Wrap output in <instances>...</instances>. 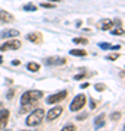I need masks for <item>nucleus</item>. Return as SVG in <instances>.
<instances>
[{
  "instance_id": "f257e3e1",
  "label": "nucleus",
  "mask_w": 125,
  "mask_h": 131,
  "mask_svg": "<svg viewBox=\"0 0 125 131\" xmlns=\"http://www.w3.org/2000/svg\"><path fill=\"white\" fill-rule=\"evenodd\" d=\"M42 98V92L41 90H28V92H25L22 95V98H20V103H22V109L20 111H25V109H29V108H32L37 105V102L39 99Z\"/></svg>"
},
{
  "instance_id": "f03ea898",
  "label": "nucleus",
  "mask_w": 125,
  "mask_h": 131,
  "mask_svg": "<svg viewBox=\"0 0 125 131\" xmlns=\"http://www.w3.org/2000/svg\"><path fill=\"white\" fill-rule=\"evenodd\" d=\"M42 118H44V109L42 108H38V109H33L32 112L28 115L26 118V125L28 127H37L41 124Z\"/></svg>"
},
{
  "instance_id": "7ed1b4c3",
  "label": "nucleus",
  "mask_w": 125,
  "mask_h": 131,
  "mask_svg": "<svg viewBox=\"0 0 125 131\" xmlns=\"http://www.w3.org/2000/svg\"><path fill=\"white\" fill-rule=\"evenodd\" d=\"M86 101H87L86 95H77V96L73 99V102L70 103V111H71V112H77V111H80V109L86 105Z\"/></svg>"
},
{
  "instance_id": "20e7f679",
  "label": "nucleus",
  "mask_w": 125,
  "mask_h": 131,
  "mask_svg": "<svg viewBox=\"0 0 125 131\" xmlns=\"http://www.w3.org/2000/svg\"><path fill=\"white\" fill-rule=\"evenodd\" d=\"M65 96H67V90H61L58 93H54V95H51V96H48V98H47V103H48V105H54V103L61 102L63 99H65Z\"/></svg>"
},
{
  "instance_id": "39448f33",
  "label": "nucleus",
  "mask_w": 125,
  "mask_h": 131,
  "mask_svg": "<svg viewBox=\"0 0 125 131\" xmlns=\"http://www.w3.org/2000/svg\"><path fill=\"white\" fill-rule=\"evenodd\" d=\"M20 41L19 39H10V41L5 42L3 45H0V51H7V50H19L20 48Z\"/></svg>"
},
{
  "instance_id": "423d86ee",
  "label": "nucleus",
  "mask_w": 125,
  "mask_h": 131,
  "mask_svg": "<svg viewBox=\"0 0 125 131\" xmlns=\"http://www.w3.org/2000/svg\"><path fill=\"white\" fill-rule=\"evenodd\" d=\"M63 114V106H54L51 108L50 111H48V114H47V121H54L55 118H58Z\"/></svg>"
},
{
  "instance_id": "0eeeda50",
  "label": "nucleus",
  "mask_w": 125,
  "mask_h": 131,
  "mask_svg": "<svg viewBox=\"0 0 125 131\" xmlns=\"http://www.w3.org/2000/svg\"><path fill=\"white\" fill-rule=\"evenodd\" d=\"M44 64H47V66H61V64H65V58H63V57H50V58H45V60H44Z\"/></svg>"
},
{
  "instance_id": "6e6552de",
  "label": "nucleus",
  "mask_w": 125,
  "mask_h": 131,
  "mask_svg": "<svg viewBox=\"0 0 125 131\" xmlns=\"http://www.w3.org/2000/svg\"><path fill=\"white\" fill-rule=\"evenodd\" d=\"M15 20V16L9 12H6V10H0V22H3V24H10V22H13Z\"/></svg>"
},
{
  "instance_id": "1a4fd4ad",
  "label": "nucleus",
  "mask_w": 125,
  "mask_h": 131,
  "mask_svg": "<svg viewBox=\"0 0 125 131\" xmlns=\"http://www.w3.org/2000/svg\"><path fill=\"white\" fill-rule=\"evenodd\" d=\"M7 121H9V111L7 109L0 111V130H3L7 125Z\"/></svg>"
},
{
  "instance_id": "9d476101",
  "label": "nucleus",
  "mask_w": 125,
  "mask_h": 131,
  "mask_svg": "<svg viewBox=\"0 0 125 131\" xmlns=\"http://www.w3.org/2000/svg\"><path fill=\"white\" fill-rule=\"evenodd\" d=\"M112 26H113V22L111 19H102L99 22V29L100 31H109V29H112Z\"/></svg>"
},
{
  "instance_id": "9b49d317",
  "label": "nucleus",
  "mask_w": 125,
  "mask_h": 131,
  "mask_svg": "<svg viewBox=\"0 0 125 131\" xmlns=\"http://www.w3.org/2000/svg\"><path fill=\"white\" fill-rule=\"evenodd\" d=\"M2 38H10V37H19V31L18 29H5L0 32Z\"/></svg>"
},
{
  "instance_id": "f8f14e48",
  "label": "nucleus",
  "mask_w": 125,
  "mask_h": 131,
  "mask_svg": "<svg viewBox=\"0 0 125 131\" xmlns=\"http://www.w3.org/2000/svg\"><path fill=\"white\" fill-rule=\"evenodd\" d=\"M26 39H28V41H31V42H35V44H38V42H41V41H42L41 34H38V32L28 34V35H26Z\"/></svg>"
},
{
  "instance_id": "ddd939ff",
  "label": "nucleus",
  "mask_w": 125,
  "mask_h": 131,
  "mask_svg": "<svg viewBox=\"0 0 125 131\" xmlns=\"http://www.w3.org/2000/svg\"><path fill=\"white\" fill-rule=\"evenodd\" d=\"M105 114H100V115H97L96 118H95V128H102L103 125H105Z\"/></svg>"
},
{
  "instance_id": "4468645a",
  "label": "nucleus",
  "mask_w": 125,
  "mask_h": 131,
  "mask_svg": "<svg viewBox=\"0 0 125 131\" xmlns=\"http://www.w3.org/2000/svg\"><path fill=\"white\" fill-rule=\"evenodd\" d=\"M26 67H28L29 71H38L39 69H41V66L38 64V63H28V66H26Z\"/></svg>"
},
{
  "instance_id": "2eb2a0df",
  "label": "nucleus",
  "mask_w": 125,
  "mask_h": 131,
  "mask_svg": "<svg viewBox=\"0 0 125 131\" xmlns=\"http://www.w3.org/2000/svg\"><path fill=\"white\" fill-rule=\"evenodd\" d=\"M70 54H71V56L84 57V56H86V51H84V50H71V51H70Z\"/></svg>"
},
{
  "instance_id": "dca6fc26",
  "label": "nucleus",
  "mask_w": 125,
  "mask_h": 131,
  "mask_svg": "<svg viewBox=\"0 0 125 131\" xmlns=\"http://www.w3.org/2000/svg\"><path fill=\"white\" fill-rule=\"evenodd\" d=\"M99 48H102V50H111L112 45L109 42H99Z\"/></svg>"
},
{
  "instance_id": "f3484780",
  "label": "nucleus",
  "mask_w": 125,
  "mask_h": 131,
  "mask_svg": "<svg viewBox=\"0 0 125 131\" xmlns=\"http://www.w3.org/2000/svg\"><path fill=\"white\" fill-rule=\"evenodd\" d=\"M73 42L74 44H84V45H86V44H87V39H86V38H74Z\"/></svg>"
},
{
  "instance_id": "a211bd4d",
  "label": "nucleus",
  "mask_w": 125,
  "mask_h": 131,
  "mask_svg": "<svg viewBox=\"0 0 125 131\" xmlns=\"http://www.w3.org/2000/svg\"><path fill=\"white\" fill-rule=\"evenodd\" d=\"M23 9L26 10V12H35V10H37V6H33V5H26V6H23Z\"/></svg>"
},
{
  "instance_id": "6ab92c4d",
  "label": "nucleus",
  "mask_w": 125,
  "mask_h": 131,
  "mask_svg": "<svg viewBox=\"0 0 125 131\" xmlns=\"http://www.w3.org/2000/svg\"><path fill=\"white\" fill-rule=\"evenodd\" d=\"M112 35H124V29L121 28H118V29H113V31H112Z\"/></svg>"
},
{
  "instance_id": "aec40b11",
  "label": "nucleus",
  "mask_w": 125,
  "mask_h": 131,
  "mask_svg": "<svg viewBox=\"0 0 125 131\" xmlns=\"http://www.w3.org/2000/svg\"><path fill=\"white\" fill-rule=\"evenodd\" d=\"M95 89H96V90H99V92H102V90H105V89H106V86H105L103 83H99V84H95Z\"/></svg>"
},
{
  "instance_id": "412c9836",
  "label": "nucleus",
  "mask_w": 125,
  "mask_h": 131,
  "mask_svg": "<svg viewBox=\"0 0 125 131\" xmlns=\"http://www.w3.org/2000/svg\"><path fill=\"white\" fill-rule=\"evenodd\" d=\"M63 130H64V131H73V130H76V127H74L73 124H67V125H64Z\"/></svg>"
},
{
  "instance_id": "4be33fe9",
  "label": "nucleus",
  "mask_w": 125,
  "mask_h": 131,
  "mask_svg": "<svg viewBox=\"0 0 125 131\" xmlns=\"http://www.w3.org/2000/svg\"><path fill=\"white\" fill-rule=\"evenodd\" d=\"M118 58H119V54H112V56L108 57V60H111V61H115V60H118Z\"/></svg>"
},
{
  "instance_id": "5701e85b",
  "label": "nucleus",
  "mask_w": 125,
  "mask_h": 131,
  "mask_svg": "<svg viewBox=\"0 0 125 131\" xmlns=\"http://www.w3.org/2000/svg\"><path fill=\"white\" fill-rule=\"evenodd\" d=\"M111 118H112V121H116L118 118H121V114H119V112H115V114H112V115H111Z\"/></svg>"
},
{
  "instance_id": "b1692460",
  "label": "nucleus",
  "mask_w": 125,
  "mask_h": 131,
  "mask_svg": "<svg viewBox=\"0 0 125 131\" xmlns=\"http://www.w3.org/2000/svg\"><path fill=\"white\" fill-rule=\"evenodd\" d=\"M13 93H15V90L10 89L9 92H7V95H6V98H7V99H12V98H13Z\"/></svg>"
},
{
  "instance_id": "393cba45",
  "label": "nucleus",
  "mask_w": 125,
  "mask_h": 131,
  "mask_svg": "<svg viewBox=\"0 0 125 131\" xmlns=\"http://www.w3.org/2000/svg\"><path fill=\"white\" fill-rule=\"evenodd\" d=\"M86 117H87V114H80V115H77V119L83 121V119H86Z\"/></svg>"
},
{
  "instance_id": "a878e982",
  "label": "nucleus",
  "mask_w": 125,
  "mask_h": 131,
  "mask_svg": "<svg viewBox=\"0 0 125 131\" xmlns=\"http://www.w3.org/2000/svg\"><path fill=\"white\" fill-rule=\"evenodd\" d=\"M42 7H47V9H52L54 7V5H51V3H42Z\"/></svg>"
},
{
  "instance_id": "bb28decb",
  "label": "nucleus",
  "mask_w": 125,
  "mask_h": 131,
  "mask_svg": "<svg viewBox=\"0 0 125 131\" xmlns=\"http://www.w3.org/2000/svg\"><path fill=\"white\" fill-rule=\"evenodd\" d=\"M83 77H84V71H83V73H80V74L74 76V79H76V80H80V79H83Z\"/></svg>"
},
{
  "instance_id": "cd10ccee",
  "label": "nucleus",
  "mask_w": 125,
  "mask_h": 131,
  "mask_svg": "<svg viewBox=\"0 0 125 131\" xmlns=\"http://www.w3.org/2000/svg\"><path fill=\"white\" fill-rule=\"evenodd\" d=\"M96 108V102H95V99H90V109H95Z\"/></svg>"
},
{
  "instance_id": "c85d7f7f",
  "label": "nucleus",
  "mask_w": 125,
  "mask_h": 131,
  "mask_svg": "<svg viewBox=\"0 0 125 131\" xmlns=\"http://www.w3.org/2000/svg\"><path fill=\"white\" fill-rule=\"evenodd\" d=\"M87 86H89L87 83H82V84H80V88H82V89H84V88H87Z\"/></svg>"
},
{
  "instance_id": "c756f323",
  "label": "nucleus",
  "mask_w": 125,
  "mask_h": 131,
  "mask_svg": "<svg viewBox=\"0 0 125 131\" xmlns=\"http://www.w3.org/2000/svg\"><path fill=\"white\" fill-rule=\"evenodd\" d=\"M12 64H13V66H19V64H20V61H18V60H16V61H13Z\"/></svg>"
},
{
  "instance_id": "7c9ffc66",
  "label": "nucleus",
  "mask_w": 125,
  "mask_h": 131,
  "mask_svg": "<svg viewBox=\"0 0 125 131\" xmlns=\"http://www.w3.org/2000/svg\"><path fill=\"white\" fill-rule=\"evenodd\" d=\"M2 63H3V57L0 56V64H2Z\"/></svg>"
},
{
  "instance_id": "2f4dec72",
  "label": "nucleus",
  "mask_w": 125,
  "mask_h": 131,
  "mask_svg": "<svg viewBox=\"0 0 125 131\" xmlns=\"http://www.w3.org/2000/svg\"><path fill=\"white\" fill-rule=\"evenodd\" d=\"M48 2H60V0H48Z\"/></svg>"
}]
</instances>
